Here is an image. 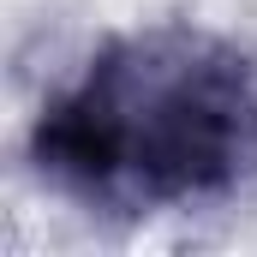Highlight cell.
Wrapping results in <instances>:
<instances>
[{
  "instance_id": "obj_1",
  "label": "cell",
  "mask_w": 257,
  "mask_h": 257,
  "mask_svg": "<svg viewBox=\"0 0 257 257\" xmlns=\"http://www.w3.org/2000/svg\"><path fill=\"white\" fill-rule=\"evenodd\" d=\"M36 186L102 221L227 209L257 192V48L197 18L102 36L36 102Z\"/></svg>"
}]
</instances>
